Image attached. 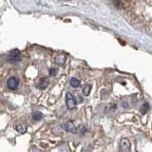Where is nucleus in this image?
Wrapping results in <instances>:
<instances>
[{
	"label": "nucleus",
	"mask_w": 152,
	"mask_h": 152,
	"mask_svg": "<svg viewBox=\"0 0 152 152\" xmlns=\"http://www.w3.org/2000/svg\"><path fill=\"white\" fill-rule=\"evenodd\" d=\"M65 61H66L65 56H61V55H59V56H57L56 58H55V62H56L57 64H59V65L64 64Z\"/></svg>",
	"instance_id": "f8f14e48"
},
{
	"label": "nucleus",
	"mask_w": 152,
	"mask_h": 152,
	"mask_svg": "<svg viewBox=\"0 0 152 152\" xmlns=\"http://www.w3.org/2000/svg\"><path fill=\"white\" fill-rule=\"evenodd\" d=\"M90 89H91V87H90L89 85L84 86V88H83V93H84V95L85 96H88V95H89Z\"/></svg>",
	"instance_id": "9b49d317"
},
{
	"label": "nucleus",
	"mask_w": 152,
	"mask_h": 152,
	"mask_svg": "<svg viewBox=\"0 0 152 152\" xmlns=\"http://www.w3.org/2000/svg\"><path fill=\"white\" fill-rule=\"evenodd\" d=\"M49 85V80L48 78H41L39 83H38V88H40V89H45V88L48 87Z\"/></svg>",
	"instance_id": "0eeeda50"
},
{
	"label": "nucleus",
	"mask_w": 152,
	"mask_h": 152,
	"mask_svg": "<svg viewBox=\"0 0 152 152\" xmlns=\"http://www.w3.org/2000/svg\"><path fill=\"white\" fill-rule=\"evenodd\" d=\"M131 143L128 138H122L119 145V152H130Z\"/></svg>",
	"instance_id": "f257e3e1"
},
{
	"label": "nucleus",
	"mask_w": 152,
	"mask_h": 152,
	"mask_svg": "<svg viewBox=\"0 0 152 152\" xmlns=\"http://www.w3.org/2000/svg\"><path fill=\"white\" fill-rule=\"evenodd\" d=\"M20 59H21V58H20V54H19L17 51H13L10 55V61H11V62H13V63L19 62V61H20Z\"/></svg>",
	"instance_id": "39448f33"
},
{
	"label": "nucleus",
	"mask_w": 152,
	"mask_h": 152,
	"mask_svg": "<svg viewBox=\"0 0 152 152\" xmlns=\"http://www.w3.org/2000/svg\"><path fill=\"white\" fill-rule=\"evenodd\" d=\"M19 85V80L16 77H11L8 79L7 81V86L10 89H16Z\"/></svg>",
	"instance_id": "20e7f679"
},
{
	"label": "nucleus",
	"mask_w": 152,
	"mask_h": 152,
	"mask_svg": "<svg viewBox=\"0 0 152 152\" xmlns=\"http://www.w3.org/2000/svg\"><path fill=\"white\" fill-rule=\"evenodd\" d=\"M70 86L72 88H78V87H80V81L76 78H71L70 79Z\"/></svg>",
	"instance_id": "9d476101"
},
{
	"label": "nucleus",
	"mask_w": 152,
	"mask_h": 152,
	"mask_svg": "<svg viewBox=\"0 0 152 152\" xmlns=\"http://www.w3.org/2000/svg\"><path fill=\"white\" fill-rule=\"evenodd\" d=\"M148 109H149V104L148 103H145L142 107H141V109H140L141 114H143V115L146 114V112L148 111Z\"/></svg>",
	"instance_id": "1a4fd4ad"
},
{
	"label": "nucleus",
	"mask_w": 152,
	"mask_h": 152,
	"mask_svg": "<svg viewBox=\"0 0 152 152\" xmlns=\"http://www.w3.org/2000/svg\"><path fill=\"white\" fill-rule=\"evenodd\" d=\"M66 104L68 109H74L76 107V101L70 92H67L66 94Z\"/></svg>",
	"instance_id": "7ed1b4c3"
},
{
	"label": "nucleus",
	"mask_w": 152,
	"mask_h": 152,
	"mask_svg": "<svg viewBox=\"0 0 152 152\" xmlns=\"http://www.w3.org/2000/svg\"><path fill=\"white\" fill-rule=\"evenodd\" d=\"M61 126H62V128L64 129V130H66L67 132H70V133H72V134H76L77 131H78V129H77V128L73 124L72 121H68Z\"/></svg>",
	"instance_id": "f03ea898"
},
{
	"label": "nucleus",
	"mask_w": 152,
	"mask_h": 152,
	"mask_svg": "<svg viewBox=\"0 0 152 152\" xmlns=\"http://www.w3.org/2000/svg\"><path fill=\"white\" fill-rule=\"evenodd\" d=\"M56 72H57V70H56V68H51L49 70V75H51V76H53V75H55L56 74Z\"/></svg>",
	"instance_id": "ddd939ff"
},
{
	"label": "nucleus",
	"mask_w": 152,
	"mask_h": 152,
	"mask_svg": "<svg viewBox=\"0 0 152 152\" xmlns=\"http://www.w3.org/2000/svg\"><path fill=\"white\" fill-rule=\"evenodd\" d=\"M14 128H15V130L17 131L18 133H20V134H23V133H25V132L27 131V126L25 125H22V124L16 125L14 126Z\"/></svg>",
	"instance_id": "6e6552de"
},
{
	"label": "nucleus",
	"mask_w": 152,
	"mask_h": 152,
	"mask_svg": "<svg viewBox=\"0 0 152 152\" xmlns=\"http://www.w3.org/2000/svg\"><path fill=\"white\" fill-rule=\"evenodd\" d=\"M123 106L125 107H128V105H126V103H124V105H123Z\"/></svg>",
	"instance_id": "4468645a"
},
{
	"label": "nucleus",
	"mask_w": 152,
	"mask_h": 152,
	"mask_svg": "<svg viewBox=\"0 0 152 152\" xmlns=\"http://www.w3.org/2000/svg\"><path fill=\"white\" fill-rule=\"evenodd\" d=\"M32 117L34 121H40L42 120L44 117V114L41 111H38V110H34L32 113Z\"/></svg>",
	"instance_id": "423d86ee"
}]
</instances>
